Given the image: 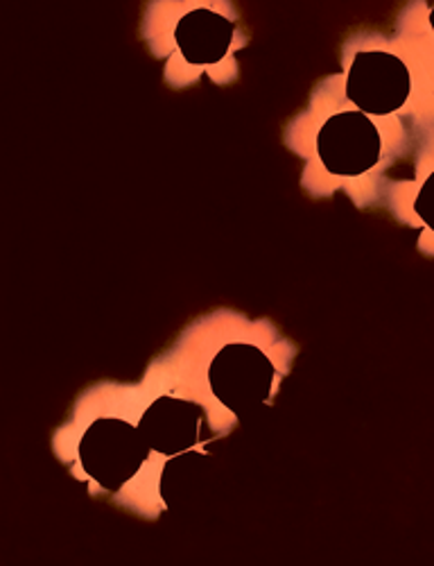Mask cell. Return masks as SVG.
I'll list each match as a JSON object with an SVG mask.
<instances>
[{
  "mask_svg": "<svg viewBox=\"0 0 434 566\" xmlns=\"http://www.w3.org/2000/svg\"><path fill=\"white\" fill-rule=\"evenodd\" d=\"M427 21H430V28H432V32H434V6H432V10H430V17H427Z\"/></svg>",
  "mask_w": 434,
  "mask_h": 566,
  "instance_id": "obj_8",
  "label": "cell"
},
{
  "mask_svg": "<svg viewBox=\"0 0 434 566\" xmlns=\"http://www.w3.org/2000/svg\"><path fill=\"white\" fill-rule=\"evenodd\" d=\"M80 455L91 479L105 490H118L142 467L148 440L125 419L100 417L84 436Z\"/></svg>",
  "mask_w": 434,
  "mask_h": 566,
  "instance_id": "obj_1",
  "label": "cell"
},
{
  "mask_svg": "<svg viewBox=\"0 0 434 566\" xmlns=\"http://www.w3.org/2000/svg\"><path fill=\"white\" fill-rule=\"evenodd\" d=\"M315 150L326 172L360 177L380 161L382 136L369 114L360 109L337 112L319 127Z\"/></svg>",
  "mask_w": 434,
  "mask_h": 566,
  "instance_id": "obj_2",
  "label": "cell"
},
{
  "mask_svg": "<svg viewBox=\"0 0 434 566\" xmlns=\"http://www.w3.org/2000/svg\"><path fill=\"white\" fill-rule=\"evenodd\" d=\"M414 213L434 233V172L419 188L414 200Z\"/></svg>",
  "mask_w": 434,
  "mask_h": 566,
  "instance_id": "obj_7",
  "label": "cell"
},
{
  "mask_svg": "<svg viewBox=\"0 0 434 566\" xmlns=\"http://www.w3.org/2000/svg\"><path fill=\"white\" fill-rule=\"evenodd\" d=\"M412 93V73L388 51L358 53L347 73V101L369 116H390L405 107Z\"/></svg>",
  "mask_w": 434,
  "mask_h": 566,
  "instance_id": "obj_4",
  "label": "cell"
},
{
  "mask_svg": "<svg viewBox=\"0 0 434 566\" xmlns=\"http://www.w3.org/2000/svg\"><path fill=\"white\" fill-rule=\"evenodd\" d=\"M235 36V25L209 10L198 8L183 14L174 28V41L181 57L192 66H209L224 60Z\"/></svg>",
  "mask_w": 434,
  "mask_h": 566,
  "instance_id": "obj_5",
  "label": "cell"
},
{
  "mask_svg": "<svg viewBox=\"0 0 434 566\" xmlns=\"http://www.w3.org/2000/svg\"><path fill=\"white\" fill-rule=\"evenodd\" d=\"M209 384L220 403L233 415H243L267 401L274 367L258 347L231 343L215 354L209 367Z\"/></svg>",
  "mask_w": 434,
  "mask_h": 566,
  "instance_id": "obj_3",
  "label": "cell"
},
{
  "mask_svg": "<svg viewBox=\"0 0 434 566\" xmlns=\"http://www.w3.org/2000/svg\"><path fill=\"white\" fill-rule=\"evenodd\" d=\"M195 417L188 403L161 399L142 417L140 433L159 453H179L198 440Z\"/></svg>",
  "mask_w": 434,
  "mask_h": 566,
  "instance_id": "obj_6",
  "label": "cell"
}]
</instances>
